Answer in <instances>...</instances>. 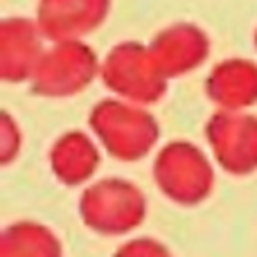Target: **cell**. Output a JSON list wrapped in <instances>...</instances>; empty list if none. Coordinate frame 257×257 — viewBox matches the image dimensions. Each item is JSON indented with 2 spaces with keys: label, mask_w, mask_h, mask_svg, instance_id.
I'll return each instance as SVG.
<instances>
[{
  "label": "cell",
  "mask_w": 257,
  "mask_h": 257,
  "mask_svg": "<svg viewBox=\"0 0 257 257\" xmlns=\"http://www.w3.org/2000/svg\"><path fill=\"white\" fill-rule=\"evenodd\" d=\"M93 138L108 156L122 163H136L154 151L160 140V124L142 104L120 97L102 99L88 115Z\"/></svg>",
  "instance_id": "1"
},
{
  "label": "cell",
  "mask_w": 257,
  "mask_h": 257,
  "mask_svg": "<svg viewBox=\"0 0 257 257\" xmlns=\"http://www.w3.org/2000/svg\"><path fill=\"white\" fill-rule=\"evenodd\" d=\"M151 174L160 194L185 208L201 205L210 199L217 183L214 163L190 140H172L160 147Z\"/></svg>",
  "instance_id": "2"
},
{
  "label": "cell",
  "mask_w": 257,
  "mask_h": 257,
  "mask_svg": "<svg viewBox=\"0 0 257 257\" xmlns=\"http://www.w3.org/2000/svg\"><path fill=\"white\" fill-rule=\"evenodd\" d=\"M79 217L93 232L122 237L140 228L147 217V196L133 181L108 176L84 187Z\"/></svg>",
  "instance_id": "3"
},
{
  "label": "cell",
  "mask_w": 257,
  "mask_h": 257,
  "mask_svg": "<svg viewBox=\"0 0 257 257\" xmlns=\"http://www.w3.org/2000/svg\"><path fill=\"white\" fill-rule=\"evenodd\" d=\"M104 86L115 97L133 104H156L167 93V77L156 66L149 45L124 41L111 48L99 68Z\"/></svg>",
  "instance_id": "4"
},
{
  "label": "cell",
  "mask_w": 257,
  "mask_h": 257,
  "mask_svg": "<svg viewBox=\"0 0 257 257\" xmlns=\"http://www.w3.org/2000/svg\"><path fill=\"white\" fill-rule=\"evenodd\" d=\"M99 68L102 61L84 41H59L43 52L30 84L41 97H72L93 84Z\"/></svg>",
  "instance_id": "5"
},
{
  "label": "cell",
  "mask_w": 257,
  "mask_h": 257,
  "mask_svg": "<svg viewBox=\"0 0 257 257\" xmlns=\"http://www.w3.org/2000/svg\"><path fill=\"white\" fill-rule=\"evenodd\" d=\"M212 158L230 176L257 172V115L248 111H217L205 124Z\"/></svg>",
  "instance_id": "6"
},
{
  "label": "cell",
  "mask_w": 257,
  "mask_h": 257,
  "mask_svg": "<svg viewBox=\"0 0 257 257\" xmlns=\"http://www.w3.org/2000/svg\"><path fill=\"white\" fill-rule=\"evenodd\" d=\"M111 12V0H39L36 23L45 39L81 41L95 32Z\"/></svg>",
  "instance_id": "7"
},
{
  "label": "cell",
  "mask_w": 257,
  "mask_h": 257,
  "mask_svg": "<svg viewBox=\"0 0 257 257\" xmlns=\"http://www.w3.org/2000/svg\"><path fill=\"white\" fill-rule=\"evenodd\" d=\"M149 52L160 72L174 79L203 66L210 54V39L194 23H174L154 36Z\"/></svg>",
  "instance_id": "8"
},
{
  "label": "cell",
  "mask_w": 257,
  "mask_h": 257,
  "mask_svg": "<svg viewBox=\"0 0 257 257\" xmlns=\"http://www.w3.org/2000/svg\"><path fill=\"white\" fill-rule=\"evenodd\" d=\"M43 32L39 23L21 16L0 21V77L7 84L30 81L43 57Z\"/></svg>",
  "instance_id": "9"
},
{
  "label": "cell",
  "mask_w": 257,
  "mask_h": 257,
  "mask_svg": "<svg viewBox=\"0 0 257 257\" xmlns=\"http://www.w3.org/2000/svg\"><path fill=\"white\" fill-rule=\"evenodd\" d=\"M205 95L219 111H248L257 104V63L250 59H223L205 79Z\"/></svg>",
  "instance_id": "10"
},
{
  "label": "cell",
  "mask_w": 257,
  "mask_h": 257,
  "mask_svg": "<svg viewBox=\"0 0 257 257\" xmlns=\"http://www.w3.org/2000/svg\"><path fill=\"white\" fill-rule=\"evenodd\" d=\"M99 142L84 131H66L50 147L48 163L54 178L68 187L86 185L99 167Z\"/></svg>",
  "instance_id": "11"
},
{
  "label": "cell",
  "mask_w": 257,
  "mask_h": 257,
  "mask_svg": "<svg viewBox=\"0 0 257 257\" xmlns=\"http://www.w3.org/2000/svg\"><path fill=\"white\" fill-rule=\"evenodd\" d=\"M0 257H63V246L45 223L14 221L0 235Z\"/></svg>",
  "instance_id": "12"
},
{
  "label": "cell",
  "mask_w": 257,
  "mask_h": 257,
  "mask_svg": "<svg viewBox=\"0 0 257 257\" xmlns=\"http://www.w3.org/2000/svg\"><path fill=\"white\" fill-rule=\"evenodd\" d=\"M21 145H23V136H21V126L16 124V120L12 117V113L3 111L0 113V165L7 167L21 154Z\"/></svg>",
  "instance_id": "13"
},
{
  "label": "cell",
  "mask_w": 257,
  "mask_h": 257,
  "mask_svg": "<svg viewBox=\"0 0 257 257\" xmlns=\"http://www.w3.org/2000/svg\"><path fill=\"white\" fill-rule=\"evenodd\" d=\"M113 257H172L169 248L154 237H133L124 241Z\"/></svg>",
  "instance_id": "14"
},
{
  "label": "cell",
  "mask_w": 257,
  "mask_h": 257,
  "mask_svg": "<svg viewBox=\"0 0 257 257\" xmlns=\"http://www.w3.org/2000/svg\"><path fill=\"white\" fill-rule=\"evenodd\" d=\"M253 43H255V50H257V27H255V34H253Z\"/></svg>",
  "instance_id": "15"
}]
</instances>
